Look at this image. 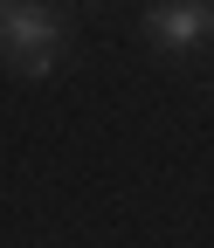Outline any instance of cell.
<instances>
[{
	"mask_svg": "<svg viewBox=\"0 0 214 248\" xmlns=\"http://www.w3.org/2000/svg\"><path fill=\"white\" fill-rule=\"evenodd\" d=\"M69 48V14L55 7H0V62L21 76H55V62Z\"/></svg>",
	"mask_w": 214,
	"mask_h": 248,
	"instance_id": "6da1fadb",
	"label": "cell"
},
{
	"mask_svg": "<svg viewBox=\"0 0 214 248\" xmlns=\"http://www.w3.org/2000/svg\"><path fill=\"white\" fill-rule=\"evenodd\" d=\"M207 28H214V7H207V0H159V7H145V35L159 42V48H194Z\"/></svg>",
	"mask_w": 214,
	"mask_h": 248,
	"instance_id": "7a4b0ae2",
	"label": "cell"
}]
</instances>
